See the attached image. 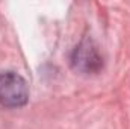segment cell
Wrapping results in <instances>:
<instances>
[{
	"instance_id": "1",
	"label": "cell",
	"mask_w": 130,
	"mask_h": 129,
	"mask_svg": "<svg viewBox=\"0 0 130 129\" xmlns=\"http://www.w3.org/2000/svg\"><path fill=\"white\" fill-rule=\"evenodd\" d=\"M29 100V85L15 71L0 73V103L8 108L24 106Z\"/></svg>"
},
{
	"instance_id": "2",
	"label": "cell",
	"mask_w": 130,
	"mask_h": 129,
	"mask_svg": "<svg viewBox=\"0 0 130 129\" xmlns=\"http://www.w3.org/2000/svg\"><path fill=\"white\" fill-rule=\"evenodd\" d=\"M71 65L74 70L85 73V74L98 73L101 70L103 58H101L97 44L94 43L92 38L85 36L76 46V49L71 55Z\"/></svg>"
}]
</instances>
